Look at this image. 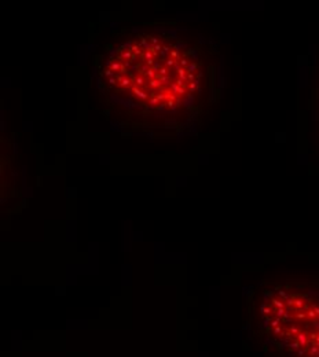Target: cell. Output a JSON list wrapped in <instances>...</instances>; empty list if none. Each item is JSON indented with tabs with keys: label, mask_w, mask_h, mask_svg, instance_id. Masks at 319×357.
<instances>
[{
	"label": "cell",
	"mask_w": 319,
	"mask_h": 357,
	"mask_svg": "<svg viewBox=\"0 0 319 357\" xmlns=\"http://www.w3.org/2000/svg\"><path fill=\"white\" fill-rule=\"evenodd\" d=\"M106 91L140 116H168L191 103L200 77L188 48L142 35L117 48L103 70Z\"/></svg>",
	"instance_id": "cell-1"
}]
</instances>
